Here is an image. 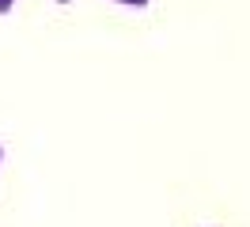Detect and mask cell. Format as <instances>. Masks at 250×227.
I'll list each match as a JSON object with an SVG mask.
<instances>
[{
	"instance_id": "2",
	"label": "cell",
	"mask_w": 250,
	"mask_h": 227,
	"mask_svg": "<svg viewBox=\"0 0 250 227\" xmlns=\"http://www.w3.org/2000/svg\"><path fill=\"white\" fill-rule=\"evenodd\" d=\"M16 4H19V0H0V15H8L12 8H16Z\"/></svg>"
},
{
	"instance_id": "4",
	"label": "cell",
	"mask_w": 250,
	"mask_h": 227,
	"mask_svg": "<svg viewBox=\"0 0 250 227\" xmlns=\"http://www.w3.org/2000/svg\"><path fill=\"white\" fill-rule=\"evenodd\" d=\"M57 4H72V0H57Z\"/></svg>"
},
{
	"instance_id": "1",
	"label": "cell",
	"mask_w": 250,
	"mask_h": 227,
	"mask_svg": "<svg viewBox=\"0 0 250 227\" xmlns=\"http://www.w3.org/2000/svg\"><path fill=\"white\" fill-rule=\"evenodd\" d=\"M114 4H122V8H148L152 0H114Z\"/></svg>"
},
{
	"instance_id": "3",
	"label": "cell",
	"mask_w": 250,
	"mask_h": 227,
	"mask_svg": "<svg viewBox=\"0 0 250 227\" xmlns=\"http://www.w3.org/2000/svg\"><path fill=\"white\" fill-rule=\"evenodd\" d=\"M0 163H4V144H0Z\"/></svg>"
}]
</instances>
